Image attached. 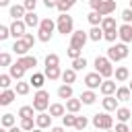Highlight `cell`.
Listing matches in <instances>:
<instances>
[{
    "label": "cell",
    "mask_w": 132,
    "mask_h": 132,
    "mask_svg": "<svg viewBox=\"0 0 132 132\" xmlns=\"http://www.w3.org/2000/svg\"><path fill=\"white\" fill-rule=\"evenodd\" d=\"M54 29H56V23H54L50 16L41 19V25H39V29H37V39L43 41V43H47V41L52 39V35H54Z\"/></svg>",
    "instance_id": "6da1fadb"
},
{
    "label": "cell",
    "mask_w": 132,
    "mask_h": 132,
    "mask_svg": "<svg viewBox=\"0 0 132 132\" xmlns=\"http://www.w3.org/2000/svg\"><path fill=\"white\" fill-rule=\"evenodd\" d=\"M95 72H99L103 78H109L116 70H113L109 58H105V56H97V58H95Z\"/></svg>",
    "instance_id": "7a4b0ae2"
},
{
    "label": "cell",
    "mask_w": 132,
    "mask_h": 132,
    "mask_svg": "<svg viewBox=\"0 0 132 132\" xmlns=\"http://www.w3.org/2000/svg\"><path fill=\"white\" fill-rule=\"evenodd\" d=\"M107 58H109L111 62H122V60H126V58H128V45H126V43H116V45H111V47L107 50Z\"/></svg>",
    "instance_id": "3957f363"
},
{
    "label": "cell",
    "mask_w": 132,
    "mask_h": 132,
    "mask_svg": "<svg viewBox=\"0 0 132 132\" xmlns=\"http://www.w3.org/2000/svg\"><path fill=\"white\" fill-rule=\"evenodd\" d=\"M56 29H58V33H62V35H68V33H74L72 29H74V21H72V16L66 12V14H60L58 16V21H56Z\"/></svg>",
    "instance_id": "277c9868"
},
{
    "label": "cell",
    "mask_w": 132,
    "mask_h": 132,
    "mask_svg": "<svg viewBox=\"0 0 132 132\" xmlns=\"http://www.w3.org/2000/svg\"><path fill=\"white\" fill-rule=\"evenodd\" d=\"M33 107H35V111H45L47 107H50V93L47 91H43V89H39L35 95H33Z\"/></svg>",
    "instance_id": "5b68a950"
},
{
    "label": "cell",
    "mask_w": 132,
    "mask_h": 132,
    "mask_svg": "<svg viewBox=\"0 0 132 132\" xmlns=\"http://www.w3.org/2000/svg\"><path fill=\"white\" fill-rule=\"evenodd\" d=\"M93 126H95L97 130H111V128H113V118H111L107 111L95 113V116H93Z\"/></svg>",
    "instance_id": "8992f818"
},
{
    "label": "cell",
    "mask_w": 132,
    "mask_h": 132,
    "mask_svg": "<svg viewBox=\"0 0 132 132\" xmlns=\"http://www.w3.org/2000/svg\"><path fill=\"white\" fill-rule=\"evenodd\" d=\"M87 39H89V33H85L82 29H80V31H74V33H72V39H70V47L82 50L85 43H87Z\"/></svg>",
    "instance_id": "52a82bcc"
},
{
    "label": "cell",
    "mask_w": 132,
    "mask_h": 132,
    "mask_svg": "<svg viewBox=\"0 0 132 132\" xmlns=\"http://www.w3.org/2000/svg\"><path fill=\"white\" fill-rule=\"evenodd\" d=\"M10 35L14 37V39H23L27 33H25V29H27V25H25V21H12L10 25Z\"/></svg>",
    "instance_id": "ba28073f"
},
{
    "label": "cell",
    "mask_w": 132,
    "mask_h": 132,
    "mask_svg": "<svg viewBox=\"0 0 132 132\" xmlns=\"http://www.w3.org/2000/svg\"><path fill=\"white\" fill-rule=\"evenodd\" d=\"M85 85H87L91 91H95V89H99V87L103 85V76H101L99 72H89V74L85 76Z\"/></svg>",
    "instance_id": "9c48e42d"
},
{
    "label": "cell",
    "mask_w": 132,
    "mask_h": 132,
    "mask_svg": "<svg viewBox=\"0 0 132 132\" xmlns=\"http://www.w3.org/2000/svg\"><path fill=\"white\" fill-rule=\"evenodd\" d=\"M118 33H120L122 43H130V41H132V25L124 23L122 27H118Z\"/></svg>",
    "instance_id": "30bf717a"
},
{
    "label": "cell",
    "mask_w": 132,
    "mask_h": 132,
    "mask_svg": "<svg viewBox=\"0 0 132 132\" xmlns=\"http://www.w3.org/2000/svg\"><path fill=\"white\" fill-rule=\"evenodd\" d=\"M25 14H27V8H25L23 4H12V6H10V16H12V21H23Z\"/></svg>",
    "instance_id": "8fae6325"
},
{
    "label": "cell",
    "mask_w": 132,
    "mask_h": 132,
    "mask_svg": "<svg viewBox=\"0 0 132 132\" xmlns=\"http://www.w3.org/2000/svg\"><path fill=\"white\" fill-rule=\"evenodd\" d=\"M31 47H29V43L25 41V39H14V45H12V52L16 54V56H27V52H29Z\"/></svg>",
    "instance_id": "7c38bea8"
},
{
    "label": "cell",
    "mask_w": 132,
    "mask_h": 132,
    "mask_svg": "<svg viewBox=\"0 0 132 132\" xmlns=\"http://www.w3.org/2000/svg\"><path fill=\"white\" fill-rule=\"evenodd\" d=\"M113 10H116V0H103V4L99 6L97 12H99L101 16H109Z\"/></svg>",
    "instance_id": "4fadbf2b"
},
{
    "label": "cell",
    "mask_w": 132,
    "mask_h": 132,
    "mask_svg": "<svg viewBox=\"0 0 132 132\" xmlns=\"http://www.w3.org/2000/svg\"><path fill=\"white\" fill-rule=\"evenodd\" d=\"M103 109L109 113V111H116L118 109V97L116 95H107V97H103Z\"/></svg>",
    "instance_id": "5bb4252c"
},
{
    "label": "cell",
    "mask_w": 132,
    "mask_h": 132,
    "mask_svg": "<svg viewBox=\"0 0 132 132\" xmlns=\"http://www.w3.org/2000/svg\"><path fill=\"white\" fill-rule=\"evenodd\" d=\"M35 124H37V128H50L52 126V116L50 113H45V111H41V113H37V118H35Z\"/></svg>",
    "instance_id": "9a60e30c"
},
{
    "label": "cell",
    "mask_w": 132,
    "mask_h": 132,
    "mask_svg": "<svg viewBox=\"0 0 132 132\" xmlns=\"http://www.w3.org/2000/svg\"><path fill=\"white\" fill-rule=\"evenodd\" d=\"M16 64H21L25 70H29V68H35V66H37V58H35V56H21V58L16 60Z\"/></svg>",
    "instance_id": "2e32d148"
},
{
    "label": "cell",
    "mask_w": 132,
    "mask_h": 132,
    "mask_svg": "<svg viewBox=\"0 0 132 132\" xmlns=\"http://www.w3.org/2000/svg\"><path fill=\"white\" fill-rule=\"evenodd\" d=\"M29 82H31V87H35L37 91L45 85V74L43 72H33L31 74V78H29Z\"/></svg>",
    "instance_id": "e0dca14e"
},
{
    "label": "cell",
    "mask_w": 132,
    "mask_h": 132,
    "mask_svg": "<svg viewBox=\"0 0 132 132\" xmlns=\"http://www.w3.org/2000/svg\"><path fill=\"white\" fill-rule=\"evenodd\" d=\"M14 97H16V91L14 89H4L0 93V105H10Z\"/></svg>",
    "instance_id": "ac0fdd59"
},
{
    "label": "cell",
    "mask_w": 132,
    "mask_h": 132,
    "mask_svg": "<svg viewBox=\"0 0 132 132\" xmlns=\"http://www.w3.org/2000/svg\"><path fill=\"white\" fill-rule=\"evenodd\" d=\"M43 74H45V78H50V80H58V78H62L60 66H45Z\"/></svg>",
    "instance_id": "d6986e66"
},
{
    "label": "cell",
    "mask_w": 132,
    "mask_h": 132,
    "mask_svg": "<svg viewBox=\"0 0 132 132\" xmlns=\"http://www.w3.org/2000/svg\"><path fill=\"white\" fill-rule=\"evenodd\" d=\"M99 91H101V93H103V95L107 97V95H113V93L118 91V87H116V82H113V80L105 78V80H103V85L99 87Z\"/></svg>",
    "instance_id": "ffe728a7"
},
{
    "label": "cell",
    "mask_w": 132,
    "mask_h": 132,
    "mask_svg": "<svg viewBox=\"0 0 132 132\" xmlns=\"http://www.w3.org/2000/svg\"><path fill=\"white\" fill-rule=\"evenodd\" d=\"M50 116L52 118H64L66 116V107L62 103H52L50 105Z\"/></svg>",
    "instance_id": "44dd1931"
},
{
    "label": "cell",
    "mask_w": 132,
    "mask_h": 132,
    "mask_svg": "<svg viewBox=\"0 0 132 132\" xmlns=\"http://www.w3.org/2000/svg\"><path fill=\"white\" fill-rule=\"evenodd\" d=\"M23 21H25V25H27V27H37V29H39V25H41V19H39L35 12H27Z\"/></svg>",
    "instance_id": "7402d4cb"
},
{
    "label": "cell",
    "mask_w": 132,
    "mask_h": 132,
    "mask_svg": "<svg viewBox=\"0 0 132 132\" xmlns=\"http://www.w3.org/2000/svg\"><path fill=\"white\" fill-rule=\"evenodd\" d=\"M116 97H118V101H130V99H132V91H130V87H118Z\"/></svg>",
    "instance_id": "603a6c76"
},
{
    "label": "cell",
    "mask_w": 132,
    "mask_h": 132,
    "mask_svg": "<svg viewBox=\"0 0 132 132\" xmlns=\"http://www.w3.org/2000/svg\"><path fill=\"white\" fill-rule=\"evenodd\" d=\"M80 107H82V101H80V99H74V97H72V99L66 101V111H68V113H78Z\"/></svg>",
    "instance_id": "cb8c5ba5"
},
{
    "label": "cell",
    "mask_w": 132,
    "mask_h": 132,
    "mask_svg": "<svg viewBox=\"0 0 132 132\" xmlns=\"http://www.w3.org/2000/svg\"><path fill=\"white\" fill-rule=\"evenodd\" d=\"M72 95H74V91H72V85H62L60 89H58V97L60 99H72Z\"/></svg>",
    "instance_id": "d4e9b609"
},
{
    "label": "cell",
    "mask_w": 132,
    "mask_h": 132,
    "mask_svg": "<svg viewBox=\"0 0 132 132\" xmlns=\"http://www.w3.org/2000/svg\"><path fill=\"white\" fill-rule=\"evenodd\" d=\"M78 99H80L85 105H93V103H95V99H97V95H95V91H91V89H89V91H82Z\"/></svg>",
    "instance_id": "484cf974"
},
{
    "label": "cell",
    "mask_w": 132,
    "mask_h": 132,
    "mask_svg": "<svg viewBox=\"0 0 132 132\" xmlns=\"http://www.w3.org/2000/svg\"><path fill=\"white\" fill-rule=\"evenodd\" d=\"M87 21L91 23V27H101V23H103V16H101L97 10H91V12H89V16H87Z\"/></svg>",
    "instance_id": "4316f807"
},
{
    "label": "cell",
    "mask_w": 132,
    "mask_h": 132,
    "mask_svg": "<svg viewBox=\"0 0 132 132\" xmlns=\"http://www.w3.org/2000/svg\"><path fill=\"white\" fill-rule=\"evenodd\" d=\"M8 74H10V76H12L14 80H21V78L25 76V68H23L21 64H12V66H10V72H8Z\"/></svg>",
    "instance_id": "83f0119b"
},
{
    "label": "cell",
    "mask_w": 132,
    "mask_h": 132,
    "mask_svg": "<svg viewBox=\"0 0 132 132\" xmlns=\"http://www.w3.org/2000/svg\"><path fill=\"white\" fill-rule=\"evenodd\" d=\"M62 80H64V85H72L76 80V70L74 68H66L62 72Z\"/></svg>",
    "instance_id": "f1b7e54d"
},
{
    "label": "cell",
    "mask_w": 132,
    "mask_h": 132,
    "mask_svg": "<svg viewBox=\"0 0 132 132\" xmlns=\"http://www.w3.org/2000/svg\"><path fill=\"white\" fill-rule=\"evenodd\" d=\"M128 76H130V72H128L126 66H118V68H116V80H118V82H126Z\"/></svg>",
    "instance_id": "f546056e"
},
{
    "label": "cell",
    "mask_w": 132,
    "mask_h": 132,
    "mask_svg": "<svg viewBox=\"0 0 132 132\" xmlns=\"http://www.w3.org/2000/svg\"><path fill=\"white\" fill-rule=\"evenodd\" d=\"M0 124H2V128H12V126H16V118H14V113H4L2 120H0Z\"/></svg>",
    "instance_id": "4dcf8cb0"
},
{
    "label": "cell",
    "mask_w": 132,
    "mask_h": 132,
    "mask_svg": "<svg viewBox=\"0 0 132 132\" xmlns=\"http://www.w3.org/2000/svg\"><path fill=\"white\" fill-rule=\"evenodd\" d=\"M130 116H132V111H130L128 107H118V109H116V118H118L120 122H128Z\"/></svg>",
    "instance_id": "1f68e13d"
},
{
    "label": "cell",
    "mask_w": 132,
    "mask_h": 132,
    "mask_svg": "<svg viewBox=\"0 0 132 132\" xmlns=\"http://www.w3.org/2000/svg\"><path fill=\"white\" fill-rule=\"evenodd\" d=\"M89 39H91V41H101V39H103V29H101V27H91Z\"/></svg>",
    "instance_id": "d6a6232c"
},
{
    "label": "cell",
    "mask_w": 132,
    "mask_h": 132,
    "mask_svg": "<svg viewBox=\"0 0 132 132\" xmlns=\"http://www.w3.org/2000/svg\"><path fill=\"white\" fill-rule=\"evenodd\" d=\"M101 29H103V31H111V29H118V27H116V19H113V16H103Z\"/></svg>",
    "instance_id": "836d02e7"
},
{
    "label": "cell",
    "mask_w": 132,
    "mask_h": 132,
    "mask_svg": "<svg viewBox=\"0 0 132 132\" xmlns=\"http://www.w3.org/2000/svg\"><path fill=\"white\" fill-rule=\"evenodd\" d=\"M29 89H31V82H25V80H19V82H16V87H14L16 95H27V93H29Z\"/></svg>",
    "instance_id": "e575fe53"
},
{
    "label": "cell",
    "mask_w": 132,
    "mask_h": 132,
    "mask_svg": "<svg viewBox=\"0 0 132 132\" xmlns=\"http://www.w3.org/2000/svg\"><path fill=\"white\" fill-rule=\"evenodd\" d=\"M33 111H35L33 105H23V107L19 109V118H21V120H25V118H33Z\"/></svg>",
    "instance_id": "d590c367"
},
{
    "label": "cell",
    "mask_w": 132,
    "mask_h": 132,
    "mask_svg": "<svg viewBox=\"0 0 132 132\" xmlns=\"http://www.w3.org/2000/svg\"><path fill=\"white\" fill-rule=\"evenodd\" d=\"M74 124H76V116L74 113H66L62 118V126L64 128H74Z\"/></svg>",
    "instance_id": "8d00e7d4"
},
{
    "label": "cell",
    "mask_w": 132,
    "mask_h": 132,
    "mask_svg": "<svg viewBox=\"0 0 132 132\" xmlns=\"http://www.w3.org/2000/svg\"><path fill=\"white\" fill-rule=\"evenodd\" d=\"M87 126H89V120H87L85 116H76V124H74V130L82 132V130H85Z\"/></svg>",
    "instance_id": "74e56055"
},
{
    "label": "cell",
    "mask_w": 132,
    "mask_h": 132,
    "mask_svg": "<svg viewBox=\"0 0 132 132\" xmlns=\"http://www.w3.org/2000/svg\"><path fill=\"white\" fill-rule=\"evenodd\" d=\"M60 64V56L58 54H47L45 56V66H58Z\"/></svg>",
    "instance_id": "f35d334b"
},
{
    "label": "cell",
    "mask_w": 132,
    "mask_h": 132,
    "mask_svg": "<svg viewBox=\"0 0 132 132\" xmlns=\"http://www.w3.org/2000/svg\"><path fill=\"white\" fill-rule=\"evenodd\" d=\"M33 126H37V124L33 122V118H25V120H21V128H23V130L31 132V130H35Z\"/></svg>",
    "instance_id": "ab89813d"
},
{
    "label": "cell",
    "mask_w": 132,
    "mask_h": 132,
    "mask_svg": "<svg viewBox=\"0 0 132 132\" xmlns=\"http://www.w3.org/2000/svg\"><path fill=\"white\" fill-rule=\"evenodd\" d=\"M116 37H120L118 29H111V31H103V39H107V41H116Z\"/></svg>",
    "instance_id": "60d3db41"
},
{
    "label": "cell",
    "mask_w": 132,
    "mask_h": 132,
    "mask_svg": "<svg viewBox=\"0 0 132 132\" xmlns=\"http://www.w3.org/2000/svg\"><path fill=\"white\" fill-rule=\"evenodd\" d=\"M66 54H68V58H70V60L82 58V56H80V54H82V50H76V47H68V52H66Z\"/></svg>",
    "instance_id": "b9f144b4"
},
{
    "label": "cell",
    "mask_w": 132,
    "mask_h": 132,
    "mask_svg": "<svg viewBox=\"0 0 132 132\" xmlns=\"http://www.w3.org/2000/svg\"><path fill=\"white\" fill-rule=\"evenodd\" d=\"M85 66H87V60H85V58H76V60H72V68H74V70H82Z\"/></svg>",
    "instance_id": "7bdbcfd3"
},
{
    "label": "cell",
    "mask_w": 132,
    "mask_h": 132,
    "mask_svg": "<svg viewBox=\"0 0 132 132\" xmlns=\"http://www.w3.org/2000/svg\"><path fill=\"white\" fill-rule=\"evenodd\" d=\"M8 37H10V27L0 25V41H4V39H8Z\"/></svg>",
    "instance_id": "ee69618b"
},
{
    "label": "cell",
    "mask_w": 132,
    "mask_h": 132,
    "mask_svg": "<svg viewBox=\"0 0 132 132\" xmlns=\"http://www.w3.org/2000/svg\"><path fill=\"white\" fill-rule=\"evenodd\" d=\"M10 78H12L10 74H0V87L2 89H8L10 87Z\"/></svg>",
    "instance_id": "f6af8a7d"
},
{
    "label": "cell",
    "mask_w": 132,
    "mask_h": 132,
    "mask_svg": "<svg viewBox=\"0 0 132 132\" xmlns=\"http://www.w3.org/2000/svg\"><path fill=\"white\" fill-rule=\"evenodd\" d=\"M23 6L27 8V12H35V6H37V0H23Z\"/></svg>",
    "instance_id": "bcb514c9"
},
{
    "label": "cell",
    "mask_w": 132,
    "mask_h": 132,
    "mask_svg": "<svg viewBox=\"0 0 132 132\" xmlns=\"http://www.w3.org/2000/svg\"><path fill=\"white\" fill-rule=\"evenodd\" d=\"M122 21L124 23H132V8H126V10H122Z\"/></svg>",
    "instance_id": "7dc6e473"
},
{
    "label": "cell",
    "mask_w": 132,
    "mask_h": 132,
    "mask_svg": "<svg viewBox=\"0 0 132 132\" xmlns=\"http://www.w3.org/2000/svg\"><path fill=\"white\" fill-rule=\"evenodd\" d=\"M0 64L10 68V66H12V64H10V54H6V52H4V54H0Z\"/></svg>",
    "instance_id": "c3c4849f"
},
{
    "label": "cell",
    "mask_w": 132,
    "mask_h": 132,
    "mask_svg": "<svg viewBox=\"0 0 132 132\" xmlns=\"http://www.w3.org/2000/svg\"><path fill=\"white\" fill-rule=\"evenodd\" d=\"M132 128H128L126 126V122H120V124H116V132H130Z\"/></svg>",
    "instance_id": "681fc988"
},
{
    "label": "cell",
    "mask_w": 132,
    "mask_h": 132,
    "mask_svg": "<svg viewBox=\"0 0 132 132\" xmlns=\"http://www.w3.org/2000/svg\"><path fill=\"white\" fill-rule=\"evenodd\" d=\"M23 39H25V41L29 43V47H33V45H35V35H33V33H27V35H25Z\"/></svg>",
    "instance_id": "f907efd6"
},
{
    "label": "cell",
    "mask_w": 132,
    "mask_h": 132,
    "mask_svg": "<svg viewBox=\"0 0 132 132\" xmlns=\"http://www.w3.org/2000/svg\"><path fill=\"white\" fill-rule=\"evenodd\" d=\"M89 4H91L93 10H99V6L103 4V0H89Z\"/></svg>",
    "instance_id": "816d5d0a"
},
{
    "label": "cell",
    "mask_w": 132,
    "mask_h": 132,
    "mask_svg": "<svg viewBox=\"0 0 132 132\" xmlns=\"http://www.w3.org/2000/svg\"><path fill=\"white\" fill-rule=\"evenodd\" d=\"M43 4H45V8H56L58 0H43Z\"/></svg>",
    "instance_id": "f5cc1de1"
},
{
    "label": "cell",
    "mask_w": 132,
    "mask_h": 132,
    "mask_svg": "<svg viewBox=\"0 0 132 132\" xmlns=\"http://www.w3.org/2000/svg\"><path fill=\"white\" fill-rule=\"evenodd\" d=\"M52 132H64V126H54Z\"/></svg>",
    "instance_id": "db71d44e"
},
{
    "label": "cell",
    "mask_w": 132,
    "mask_h": 132,
    "mask_svg": "<svg viewBox=\"0 0 132 132\" xmlns=\"http://www.w3.org/2000/svg\"><path fill=\"white\" fill-rule=\"evenodd\" d=\"M21 130H23L21 126H12V128H8V132H21Z\"/></svg>",
    "instance_id": "11a10c76"
},
{
    "label": "cell",
    "mask_w": 132,
    "mask_h": 132,
    "mask_svg": "<svg viewBox=\"0 0 132 132\" xmlns=\"http://www.w3.org/2000/svg\"><path fill=\"white\" fill-rule=\"evenodd\" d=\"M10 4V0H0V6H8Z\"/></svg>",
    "instance_id": "9f6ffc18"
},
{
    "label": "cell",
    "mask_w": 132,
    "mask_h": 132,
    "mask_svg": "<svg viewBox=\"0 0 132 132\" xmlns=\"http://www.w3.org/2000/svg\"><path fill=\"white\" fill-rule=\"evenodd\" d=\"M31 132H43V130H41V128H35V130H31Z\"/></svg>",
    "instance_id": "6f0895ef"
},
{
    "label": "cell",
    "mask_w": 132,
    "mask_h": 132,
    "mask_svg": "<svg viewBox=\"0 0 132 132\" xmlns=\"http://www.w3.org/2000/svg\"><path fill=\"white\" fill-rule=\"evenodd\" d=\"M0 132H8V128H2V130H0Z\"/></svg>",
    "instance_id": "680465c9"
},
{
    "label": "cell",
    "mask_w": 132,
    "mask_h": 132,
    "mask_svg": "<svg viewBox=\"0 0 132 132\" xmlns=\"http://www.w3.org/2000/svg\"><path fill=\"white\" fill-rule=\"evenodd\" d=\"M103 132H116V130H103Z\"/></svg>",
    "instance_id": "91938a15"
},
{
    "label": "cell",
    "mask_w": 132,
    "mask_h": 132,
    "mask_svg": "<svg viewBox=\"0 0 132 132\" xmlns=\"http://www.w3.org/2000/svg\"><path fill=\"white\" fill-rule=\"evenodd\" d=\"M128 87H130V91H132V80H130V85H128Z\"/></svg>",
    "instance_id": "94428289"
},
{
    "label": "cell",
    "mask_w": 132,
    "mask_h": 132,
    "mask_svg": "<svg viewBox=\"0 0 132 132\" xmlns=\"http://www.w3.org/2000/svg\"><path fill=\"white\" fill-rule=\"evenodd\" d=\"M130 8H132V0H130Z\"/></svg>",
    "instance_id": "6125c7cd"
},
{
    "label": "cell",
    "mask_w": 132,
    "mask_h": 132,
    "mask_svg": "<svg viewBox=\"0 0 132 132\" xmlns=\"http://www.w3.org/2000/svg\"><path fill=\"white\" fill-rule=\"evenodd\" d=\"M74 132H78V130H74Z\"/></svg>",
    "instance_id": "be15d7a7"
},
{
    "label": "cell",
    "mask_w": 132,
    "mask_h": 132,
    "mask_svg": "<svg viewBox=\"0 0 132 132\" xmlns=\"http://www.w3.org/2000/svg\"><path fill=\"white\" fill-rule=\"evenodd\" d=\"M130 132H132V130H130Z\"/></svg>",
    "instance_id": "e7e4bbea"
}]
</instances>
